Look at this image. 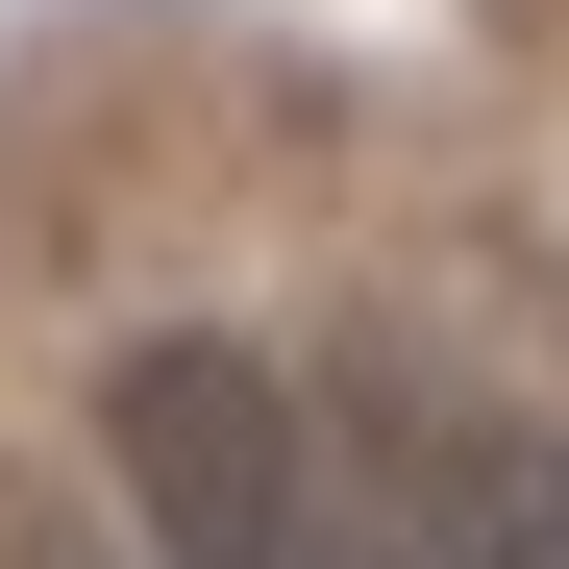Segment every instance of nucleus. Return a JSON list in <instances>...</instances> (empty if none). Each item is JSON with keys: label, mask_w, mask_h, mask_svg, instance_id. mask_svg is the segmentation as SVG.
Returning <instances> with one entry per match:
<instances>
[{"label": "nucleus", "mask_w": 569, "mask_h": 569, "mask_svg": "<svg viewBox=\"0 0 569 569\" xmlns=\"http://www.w3.org/2000/svg\"><path fill=\"white\" fill-rule=\"evenodd\" d=\"M470 569H569V446H520V470H496V520H470Z\"/></svg>", "instance_id": "nucleus-2"}, {"label": "nucleus", "mask_w": 569, "mask_h": 569, "mask_svg": "<svg viewBox=\"0 0 569 569\" xmlns=\"http://www.w3.org/2000/svg\"><path fill=\"white\" fill-rule=\"evenodd\" d=\"M298 421H322V397H298L248 322H149V347L100 371V470H124L149 569H322V446H298Z\"/></svg>", "instance_id": "nucleus-1"}, {"label": "nucleus", "mask_w": 569, "mask_h": 569, "mask_svg": "<svg viewBox=\"0 0 569 569\" xmlns=\"http://www.w3.org/2000/svg\"><path fill=\"white\" fill-rule=\"evenodd\" d=\"M322 569H397V545H371V520H322Z\"/></svg>", "instance_id": "nucleus-3"}, {"label": "nucleus", "mask_w": 569, "mask_h": 569, "mask_svg": "<svg viewBox=\"0 0 569 569\" xmlns=\"http://www.w3.org/2000/svg\"><path fill=\"white\" fill-rule=\"evenodd\" d=\"M26 569H74V545H26Z\"/></svg>", "instance_id": "nucleus-4"}]
</instances>
